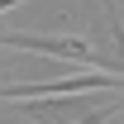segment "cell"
Here are the masks:
<instances>
[{"instance_id": "1", "label": "cell", "mask_w": 124, "mask_h": 124, "mask_svg": "<svg viewBox=\"0 0 124 124\" xmlns=\"http://www.w3.org/2000/svg\"><path fill=\"white\" fill-rule=\"evenodd\" d=\"M115 77L91 72V77H48V81H24V86H0V100H38V95H77V91H110Z\"/></svg>"}]
</instances>
